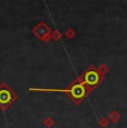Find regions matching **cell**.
<instances>
[{"label": "cell", "instance_id": "7a4b0ae2", "mask_svg": "<svg viewBox=\"0 0 127 128\" xmlns=\"http://www.w3.org/2000/svg\"><path fill=\"white\" fill-rule=\"evenodd\" d=\"M14 99V92L9 89L8 87H2L0 88V106L2 108H6L9 106Z\"/></svg>", "mask_w": 127, "mask_h": 128}, {"label": "cell", "instance_id": "6da1fadb", "mask_svg": "<svg viewBox=\"0 0 127 128\" xmlns=\"http://www.w3.org/2000/svg\"><path fill=\"white\" fill-rule=\"evenodd\" d=\"M37 90V89H35ZM39 92H68L75 100H80L86 96V88H85L84 84H75L72 85L69 89H44L39 90Z\"/></svg>", "mask_w": 127, "mask_h": 128}, {"label": "cell", "instance_id": "3957f363", "mask_svg": "<svg viewBox=\"0 0 127 128\" xmlns=\"http://www.w3.org/2000/svg\"><path fill=\"white\" fill-rule=\"evenodd\" d=\"M82 82H82L84 85H87L89 87H95L100 82V75L96 70H89L84 75Z\"/></svg>", "mask_w": 127, "mask_h": 128}]
</instances>
